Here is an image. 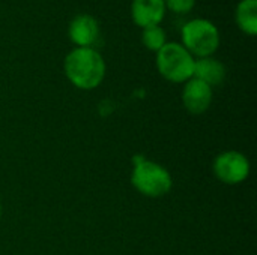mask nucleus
Returning a JSON list of instances; mask_svg holds the SVG:
<instances>
[{
  "label": "nucleus",
  "instance_id": "6",
  "mask_svg": "<svg viewBox=\"0 0 257 255\" xmlns=\"http://www.w3.org/2000/svg\"><path fill=\"white\" fill-rule=\"evenodd\" d=\"M184 84L185 86L182 89V104L185 110L194 116L206 113L212 104V87L197 78H191Z\"/></svg>",
  "mask_w": 257,
  "mask_h": 255
},
{
  "label": "nucleus",
  "instance_id": "8",
  "mask_svg": "<svg viewBox=\"0 0 257 255\" xmlns=\"http://www.w3.org/2000/svg\"><path fill=\"white\" fill-rule=\"evenodd\" d=\"M166 11L164 0H133L131 3V18L142 29L160 26Z\"/></svg>",
  "mask_w": 257,
  "mask_h": 255
},
{
  "label": "nucleus",
  "instance_id": "11",
  "mask_svg": "<svg viewBox=\"0 0 257 255\" xmlns=\"http://www.w3.org/2000/svg\"><path fill=\"white\" fill-rule=\"evenodd\" d=\"M142 42L148 50H151L154 53L160 51L167 44V36H166L164 29L161 26H152V27L143 29Z\"/></svg>",
  "mask_w": 257,
  "mask_h": 255
},
{
  "label": "nucleus",
  "instance_id": "4",
  "mask_svg": "<svg viewBox=\"0 0 257 255\" xmlns=\"http://www.w3.org/2000/svg\"><path fill=\"white\" fill-rule=\"evenodd\" d=\"M133 186L145 197L160 198L173 188V177L170 171L158 162L140 159L136 162L131 173Z\"/></svg>",
  "mask_w": 257,
  "mask_h": 255
},
{
  "label": "nucleus",
  "instance_id": "10",
  "mask_svg": "<svg viewBox=\"0 0 257 255\" xmlns=\"http://www.w3.org/2000/svg\"><path fill=\"white\" fill-rule=\"evenodd\" d=\"M236 24L248 36L257 35V0H241L235 11Z\"/></svg>",
  "mask_w": 257,
  "mask_h": 255
},
{
  "label": "nucleus",
  "instance_id": "9",
  "mask_svg": "<svg viewBox=\"0 0 257 255\" xmlns=\"http://www.w3.org/2000/svg\"><path fill=\"white\" fill-rule=\"evenodd\" d=\"M193 78H197L211 87L220 86L226 78V66L214 57L196 59Z\"/></svg>",
  "mask_w": 257,
  "mask_h": 255
},
{
  "label": "nucleus",
  "instance_id": "3",
  "mask_svg": "<svg viewBox=\"0 0 257 255\" xmlns=\"http://www.w3.org/2000/svg\"><path fill=\"white\" fill-rule=\"evenodd\" d=\"M196 59L179 44L167 42L157 51L155 65L160 75L170 83H187L193 78Z\"/></svg>",
  "mask_w": 257,
  "mask_h": 255
},
{
  "label": "nucleus",
  "instance_id": "2",
  "mask_svg": "<svg viewBox=\"0 0 257 255\" xmlns=\"http://www.w3.org/2000/svg\"><path fill=\"white\" fill-rule=\"evenodd\" d=\"M181 45L196 59L212 57V54L220 47V30L218 27L205 18H196L188 23L181 30Z\"/></svg>",
  "mask_w": 257,
  "mask_h": 255
},
{
  "label": "nucleus",
  "instance_id": "12",
  "mask_svg": "<svg viewBox=\"0 0 257 255\" xmlns=\"http://www.w3.org/2000/svg\"><path fill=\"white\" fill-rule=\"evenodd\" d=\"M166 9H170L175 14H188L193 11L196 0H164Z\"/></svg>",
  "mask_w": 257,
  "mask_h": 255
},
{
  "label": "nucleus",
  "instance_id": "5",
  "mask_svg": "<svg viewBox=\"0 0 257 255\" xmlns=\"http://www.w3.org/2000/svg\"><path fill=\"white\" fill-rule=\"evenodd\" d=\"M214 176L226 185H239L250 176V161L238 150H226L212 162Z\"/></svg>",
  "mask_w": 257,
  "mask_h": 255
},
{
  "label": "nucleus",
  "instance_id": "13",
  "mask_svg": "<svg viewBox=\"0 0 257 255\" xmlns=\"http://www.w3.org/2000/svg\"><path fill=\"white\" fill-rule=\"evenodd\" d=\"M0 218H2V201H0Z\"/></svg>",
  "mask_w": 257,
  "mask_h": 255
},
{
  "label": "nucleus",
  "instance_id": "7",
  "mask_svg": "<svg viewBox=\"0 0 257 255\" xmlns=\"http://www.w3.org/2000/svg\"><path fill=\"white\" fill-rule=\"evenodd\" d=\"M68 35L75 47L93 48L99 38V24L89 14H80L74 17L68 27Z\"/></svg>",
  "mask_w": 257,
  "mask_h": 255
},
{
  "label": "nucleus",
  "instance_id": "1",
  "mask_svg": "<svg viewBox=\"0 0 257 255\" xmlns=\"http://www.w3.org/2000/svg\"><path fill=\"white\" fill-rule=\"evenodd\" d=\"M63 71L74 87L93 90L104 81L105 62L95 48L75 47L65 57Z\"/></svg>",
  "mask_w": 257,
  "mask_h": 255
}]
</instances>
